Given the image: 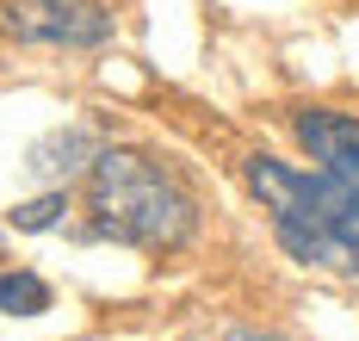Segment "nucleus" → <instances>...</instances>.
<instances>
[{"label": "nucleus", "instance_id": "f257e3e1", "mask_svg": "<svg viewBox=\"0 0 359 341\" xmlns=\"http://www.w3.org/2000/svg\"><path fill=\"white\" fill-rule=\"evenodd\" d=\"M248 192L273 218V236L297 267L359 273V180L347 174H297L273 155H248Z\"/></svg>", "mask_w": 359, "mask_h": 341}, {"label": "nucleus", "instance_id": "f03ea898", "mask_svg": "<svg viewBox=\"0 0 359 341\" xmlns=\"http://www.w3.org/2000/svg\"><path fill=\"white\" fill-rule=\"evenodd\" d=\"M87 211L100 236L149 255H174L198 229L192 192L143 149H100L87 161Z\"/></svg>", "mask_w": 359, "mask_h": 341}, {"label": "nucleus", "instance_id": "7ed1b4c3", "mask_svg": "<svg viewBox=\"0 0 359 341\" xmlns=\"http://www.w3.org/2000/svg\"><path fill=\"white\" fill-rule=\"evenodd\" d=\"M0 32L19 44L93 50L111 38V6L106 0H0Z\"/></svg>", "mask_w": 359, "mask_h": 341}, {"label": "nucleus", "instance_id": "20e7f679", "mask_svg": "<svg viewBox=\"0 0 359 341\" xmlns=\"http://www.w3.org/2000/svg\"><path fill=\"white\" fill-rule=\"evenodd\" d=\"M291 131H297V143L310 149V161H323L328 174L359 180V118L328 112V106H304V112L291 118Z\"/></svg>", "mask_w": 359, "mask_h": 341}, {"label": "nucleus", "instance_id": "39448f33", "mask_svg": "<svg viewBox=\"0 0 359 341\" xmlns=\"http://www.w3.org/2000/svg\"><path fill=\"white\" fill-rule=\"evenodd\" d=\"M93 143H87V131H62V137H50V143H37L32 149V174L37 180H62V174H74L81 161H93Z\"/></svg>", "mask_w": 359, "mask_h": 341}, {"label": "nucleus", "instance_id": "423d86ee", "mask_svg": "<svg viewBox=\"0 0 359 341\" xmlns=\"http://www.w3.org/2000/svg\"><path fill=\"white\" fill-rule=\"evenodd\" d=\"M0 310L6 316H43L50 310V286L25 273V267H13V273H0Z\"/></svg>", "mask_w": 359, "mask_h": 341}, {"label": "nucleus", "instance_id": "0eeeda50", "mask_svg": "<svg viewBox=\"0 0 359 341\" xmlns=\"http://www.w3.org/2000/svg\"><path fill=\"white\" fill-rule=\"evenodd\" d=\"M62 211H69V199H62V192L25 199V205H13V229H56V224H62Z\"/></svg>", "mask_w": 359, "mask_h": 341}, {"label": "nucleus", "instance_id": "6e6552de", "mask_svg": "<svg viewBox=\"0 0 359 341\" xmlns=\"http://www.w3.org/2000/svg\"><path fill=\"white\" fill-rule=\"evenodd\" d=\"M229 341H279V335H248V329H229Z\"/></svg>", "mask_w": 359, "mask_h": 341}]
</instances>
